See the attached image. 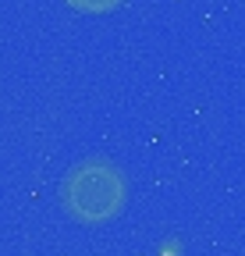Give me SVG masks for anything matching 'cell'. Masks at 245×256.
Wrapping results in <instances>:
<instances>
[{"label":"cell","instance_id":"cell-1","mask_svg":"<svg viewBox=\"0 0 245 256\" xmlns=\"http://www.w3.org/2000/svg\"><path fill=\"white\" fill-rule=\"evenodd\" d=\"M128 203V178L110 156H89L60 182V206L78 224H107Z\"/></svg>","mask_w":245,"mask_h":256},{"label":"cell","instance_id":"cell-2","mask_svg":"<svg viewBox=\"0 0 245 256\" xmlns=\"http://www.w3.org/2000/svg\"><path fill=\"white\" fill-rule=\"evenodd\" d=\"M75 11H85V14H110L121 0H68Z\"/></svg>","mask_w":245,"mask_h":256}]
</instances>
